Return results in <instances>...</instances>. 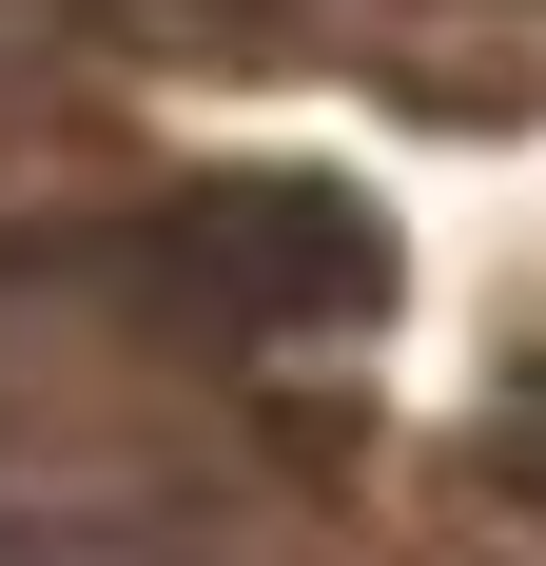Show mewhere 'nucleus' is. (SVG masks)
Segmentation results:
<instances>
[{"label": "nucleus", "instance_id": "nucleus-1", "mask_svg": "<svg viewBox=\"0 0 546 566\" xmlns=\"http://www.w3.org/2000/svg\"><path fill=\"white\" fill-rule=\"evenodd\" d=\"M137 254H157V293H176L216 352L313 333V313H332V333H371V313H390V234L351 216L332 176H216V196H176Z\"/></svg>", "mask_w": 546, "mask_h": 566}]
</instances>
